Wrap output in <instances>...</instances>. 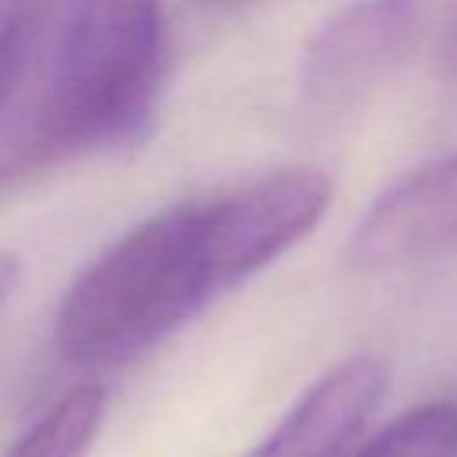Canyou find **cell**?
<instances>
[{
  "instance_id": "3",
  "label": "cell",
  "mask_w": 457,
  "mask_h": 457,
  "mask_svg": "<svg viewBox=\"0 0 457 457\" xmlns=\"http://www.w3.org/2000/svg\"><path fill=\"white\" fill-rule=\"evenodd\" d=\"M418 25V0H350L303 50L300 100L311 118L361 107L403 61Z\"/></svg>"
},
{
  "instance_id": "10",
  "label": "cell",
  "mask_w": 457,
  "mask_h": 457,
  "mask_svg": "<svg viewBox=\"0 0 457 457\" xmlns=\"http://www.w3.org/2000/svg\"><path fill=\"white\" fill-rule=\"evenodd\" d=\"M18 275H21L18 257H14V253H7V250H0V307H4V300L14 293Z\"/></svg>"
},
{
  "instance_id": "9",
  "label": "cell",
  "mask_w": 457,
  "mask_h": 457,
  "mask_svg": "<svg viewBox=\"0 0 457 457\" xmlns=\"http://www.w3.org/2000/svg\"><path fill=\"white\" fill-rule=\"evenodd\" d=\"M439 75H446V82L457 86V4L450 11V21L443 29V39H439Z\"/></svg>"
},
{
  "instance_id": "8",
  "label": "cell",
  "mask_w": 457,
  "mask_h": 457,
  "mask_svg": "<svg viewBox=\"0 0 457 457\" xmlns=\"http://www.w3.org/2000/svg\"><path fill=\"white\" fill-rule=\"evenodd\" d=\"M50 0H0V114L14 100Z\"/></svg>"
},
{
  "instance_id": "5",
  "label": "cell",
  "mask_w": 457,
  "mask_h": 457,
  "mask_svg": "<svg viewBox=\"0 0 457 457\" xmlns=\"http://www.w3.org/2000/svg\"><path fill=\"white\" fill-rule=\"evenodd\" d=\"M386 364L353 353L328 368L246 457H346L368 432L382 396Z\"/></svg>"
},
{
  "instance_id": "1",
  "label": "cell",
  "mask_w": 457,
  "mask_h": 457,
  "mask_svg": "<svg viewBox=\"0 0 457 457\" xmlns=\"http://www.w3.org/2000/svg\"><path fill=\"white\" fill-rule=\"evenodd\" d=\"M328 200L325 171L278 168L143 218L64 289L54 318L61 357L79 368L143 357L296 246Z\"/></svg>"
},
{
  "instance_id": "2",
  "label": "cell",
  "mask_w": 457,
  "mask_h": 457,
  "mask_svg": "<svg viewBox=\"0 0 457 457\" xmlns=\"http://www.w3.org/2000/svg\"><path fill=\"white\" fill-rule=\"evenodd\" d=\"M168 68L161 0H50L0 114V189L146 132Z\"/></svg>"
},
{
  "instance_id": "11",
  "label": "cell",
  "mask_w": 457,
  "mask_h": 457,
  "mask_svg": "<svg viewBox=\"0 0 457 457\" xmlns=\"http://www.w3.org/2000/svg\"><path fill=\"white\" fill-rule=\"evenodd\" d=\"M207 4H218V7H239V4H253V0H207Z\"/></svg>"
},
{
  "instance_id": "4",
  "label": "cell",
  "mask_w": 457,
  "mask_h": 457,
  "mask_svg": "<svg viewBox=\"0 0 457 457\" xmlns=\"http://www.w3.org/2000/svg\"><path fill=\"white\" fill-rule=\"evenodd\" d=\"M350 253L361 268H403L457 253V150L393 182L357 221Z\"/></svg>"
},
{
  "instance_id": "7",
  "label": "cell",
  "mask_w": 457,
  "mask_h": 457,
  "mask_svg": "<svg viewBox=\"0 0 457 457\" xmlns=\"http://www.w3.org/2000/svg\"><path fill=\"white\" fill-rule=\"evenodd\" d=\"M346 457H457V403L432 400L364 432Z\"/></svg>"
},
{
  "instance_id": "6",
  "label": "cell",
  "mask_w": 457,
  "mask_h": 457,
  "mask_svg": "<svg viewBox=\"0 0 457 457\" xmlns=\"http://www.w3.org/2000/svg\"><path fill=\"white\" fill-rule=\"evenodd\" d=\"M104 386H75L61 400H54L0 457H86L104 425Z\"/></svg>"
}]
</instances>
